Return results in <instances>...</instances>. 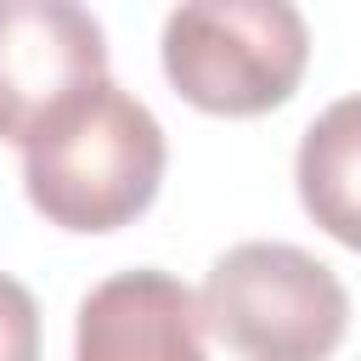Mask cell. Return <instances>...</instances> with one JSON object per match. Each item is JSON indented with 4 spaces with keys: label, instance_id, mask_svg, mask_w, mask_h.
I'll return each instance as SVG.
<instances>
[{
    "label": "cell",
    "instance_id": "6da1fadb",
    "mask_svg": "<svg viewBox=\"0 0 361 361\" xmlns=\"http://www.w3.org/2000/svg\"><path fill=\"white\" fill-rule=\"evenodd\" d=\"M164 124L113 79L68 102L39 135L23 141V192L62 231H118L164 186Z\"/></svg>",
    "mask_w": 361,
    "mask_h": 361
},
{
    "label": "cell",
    "instance_id": "7a4b0ae2",
    "mask_svg": "<svg viewBox=\"0 0 361 361\" xmlns=\"http://www.w3.org/2000/svg\"><path fill=\"white\" fill-rule=\"evenodd\" d=\"M197 299V322L237 361H327L350 327V293L327 259L299 243H231Z\"/></svg>",
    "mask_w": 361,
    "mask_h": 361
},
{
    "label": "cell",
    "instance_id": "3957f363",
    "mask_svg": "<svg viewBox=\"0 0 361 361\" xmlns=\"http://www.w3.org/2000/svg\"><path fill=\"white\" fill-rule=\"evenodd\" d=\"M164 79L220 118L282 107L310 62L305 11L288 0H192L164 17Z\"/></svg>",
    "mask_w": 361,
    "mask_h": 361
},
{
    "label": "cell",
    "instance_id": "277c9868",
    "mask_svg": "<svg viewBox=\"0 0 361 361\" xmlns=\"http://www.w3.org/2000/svg\"><path fill=\"white\" fill-rule=\"evenodd\" d=\"M107 79V34L73 0H0V141L39 135Z\"/></svg>",
    "mask_w": 361,
    "mask_h": 361
},
{
    "label": "cell",
    "instance_id": "5b68a950",
    "mask_svg": "<svg viewBox=\"0 0 361 361\" xmlns=\"http://www.w3.org/2000/svg\"><path fill=\"white\" fill-rule=\"evenodd\" d=\"M73 361H209L197 299L169 271H118L79 299Z\"/></svg>",
    "mask_w": 361,
    "mask_h": 361
},
{
    "label": "cell",
    "instance_id": "8992f818",
    "mask_svg": "<svg viewBox=\"0 0 361 361\" xmlns=\"http://www.w3.org/2000/svg\"><path fill=\"white\" fill-rule=\"evenodd\" d=\"M355 152H361V130H355V96H338L299 141V197L316 214V226H327L344 248L361 243V214H355Z\"/></svg>",
    "mask_w": 361,
    "mask_h": 361
},
{
    "label": "cell",
    "instance_id": "52a82bcc",
    "mask_svg": "<svg viewBox=\"0 0 361 361\" xmlns=\"http://www.w3.org/2000/svg\"><path fill=\"white\" fill-rule=\"evenodd\" d=\"M0 361H39V305L6 271H0Z\"/></svg>",
    "mask_w": 361,
    "mask_h": 361
}]
</instances>
